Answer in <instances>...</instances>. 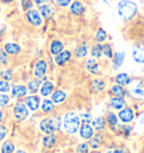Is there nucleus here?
<instances>
[{
	"instance_id": "obj_22",
	"label": "nucleus",
	"mask_w": 144,
	"mask_h": 153,
	"mask_svg": "<svg viewBox=\"0 0 144 153\" xmlns=\"http://www.w3.org/2000/svg\"><path fill=\"white\" fill-rule=\"evenodd\" d=\"M87 69L91 72V73H94V74H97V73L99 72V67H98V64H97L96 61L92 60V59H90V60L87 61Z\"/></svg>"
},
{
	"instance_id": "obj_29",
	"label": "nucleus",
	"mask_w": 144,
	"mask_h": 153,
	"mask_svg": "<svg viewBox=\"0 0 144 153\" xmlns=\"http://www.w3.org/2000/svg\"><path fill=\"white\" fill-rule=\"evenodd\" d=\"M104 88H105L104 81H101V80H95V81H92L91 89L94 91H101L104 90Z\"/></svg>"
},
{
	"instance_id": "obj_39",
	"label": "nucleus",
	"mask_w": 144,
	"mask_h": 153,
	"mask_svg": "<svg viewBox=\"0 0 144 153\" xmlns=\"http://www.w3.org/2000/svg\"><path fill=\"white\" fill-rule=\"evenodd\" d=\"M107 120H108V123L113 126H115L117 124V117H116V115H114L113 113H109V114L107 115Z\"/></svg>"
},
{
	"instance_id": "obj_45",
	"label": "nucleus",
	"mask_w": 144,
	"mask_h": 153,
	"mask_svg": "<svg viewBox=\"0 0 144 153\" xmlns=\"http://www.w3.org/2000/svg\"><path fill=\"white\" fill-rule=\"evenodd\" d=\"M71 1L72 0H55V2L61 7H67L68 5H70Z\"/></svg>"
},
{
	"instance_id": "obj_15",
	"label": "nucleus",
	"mask_w": 144,
	"mask_h": 153,
	"mask_svg": "<svg viewBox=\"0 0 144 153\" xmlns=\"http://www.w3.org/2000/svg\"><path fill=\"white\" fill-rule=\"evenodd\" d=\"M133 111H132V109H130V108H125V109H123L122 111L120 113V118L123 122H125V123H128V122H131V120H133Z\"/></svg>"
},
{
	"instance_id": "obj_28",
	"label": "nucleus",
	"mask_w": 144,
	"mask_h": 153,
	"mask_svg": "<svg viewBox=\"0 0 144 153\" xmlns=\"http://www.w3.org/2000/svg\"><path fill=\"white\" fill-rule=\"evenodd\" d=\"M0 78L5 81H10L13 79V71L7 69V70H1L0 71Z\"/></svg>"
},
{
	"instance_id": "obj_4",
	"label": "nucleus",
	"mask_w": 144,
	"mask_h": 153,
	"mask_svg": "<svg viewBox=\"0 0 144 153\" xmlns=\"http://www.w3.org/2000/svg\"><path fill=\"white\" fill-rule=\"evenodd\" d=\"M13 115H14L15 120L18 122H23L28 117V109L27 106L25 105L24 102H16L13 108Z\"/></svg>"
},
{
	"instance_id": "obj_47",
	"label": "nucleus",
	"mask_w": 144,
	"mask_h": 153,
	"mask_svg": "<svg viewBox=\"0 0 144 153\" xmlns=\"http://www.w3.org/2000/svg\"><path fill=\"white\" fill-rule=\"evenodd\" d=\"M13 1H15V0H0V2H2V4H5V5H9Z\"/></svg>"
},
{
	"instance_id": "obj_6",
	"label": "nucleus",
	"mask_w": 144,
	"mask_h": 153,
	"mask_svg": "<svg viewBox=\"0 0 144 153\" xmlns=\"http://www.w3.org/2000/svg\"><path fill=\"white\" fill-rule=\"evenodd\" d=\"M48 70V64L44 60H39L36 62L35 67H34V76H36L37 79H42Z\"/></svg>"
},
{
	"instance_id": "obj_19",
	"label": "nucleus",
	"mask_w": 144,
	"mask_h": 153,
	"mask_svg": "<svg viewBox=\"0 0 144 153\" xmlns=\"http://www.w3.org/2000/svg\"><path fill=\"white\" fill-rule=\"evenodd\" d=\"M50 50H51V53H52V54H54V55H58L59 53L62 52L63 44L61 43L60 41H53L52 43H51Z\"/></svg>"
},
{
	"instance_id": "obj_11",
	"label": "nucleus",
	"mask_w": 144,
	"mask_h": 153,
	"mask_svg": "<svg viewBox=\"0 0 144 153\" xmlns=\"http://www.w3.org/2000/svg\"><path fill=\"white\" fill-rule=\"evenodd\" d=\"M39 13L41 14V16H43L44 18H50V17H52L53 15V7L51 5H48V4H45V5H41L39 8Z\"/></svg>"
},
{
	"instance_id": "obj_34",
	"label": "nucleus",
	"mask_w": 144,
	"mask_h": 153,
	"mask_svg": "<svg viewBox=\"0 0 144 153\" xmlns=\"http://www.w3.org/2000/svg\"><path fill=\"white\" fill-rule=\"evenodd\" d=\"M100 141H101V136H100V135H97V136H95L94 139L90 140L89 145H90L92 149L99 148V145H100Z\"/></svg>"
},
{
	"instance_id": "obj_20",
	"label": "nucleus",
	"mask_w": 144,
	"mask_h": 153,
	"mask_svg": "<svg viewBox=\"0 0 144 153\" xmlns=\"http://www.w3.org/2000/svg\"><path fill=\"white\" fill-rule=\"evenodd\" d=\"M65 97L67 96L62 90H56L52 94V101L55 104H60V102L65 100Z\"/></svg>"
},
{
	"instance_id": "obj_14",
	"label": "nucleus",
	"mask_w": 144,
	"mask_h": 153,
	"mask_svg": "<svg viewBox=\"0 0 144 153\" xmlns=\"http://www.w3.org/2000/svg\"><path fill=\"white\" fill-rule=\"evenodd\" d=\"M53 89H54V86H53L52 82L50 81H45L41 87V95L46 97V96H50L52 94Z\"/></svg>"
},
{
	"instance_id": "obj_42",
	"label": "nucleus",
	"mask_w": 144,
	"mask_h": 153,
	"mask_svg": "<svg viewBox=\"0 0 144 153\" xmlns=\"http://www.w3.org/2000/svg\"><path fill=\"white\" fill-rule=\"evenodd\" d=\"M7 136V127L5 125H0V142H2Z\"/></svg>"
},
{
	"instance_id": "obj_31",
	"label": "nucleus",
	"mask_w": 144,
	"mask_h": 153,
	"mask_svg": "<svg viewBox=\"0 0 144 153\" xmlns=\"http://www.w3.org/2000/svg\"><path fill=\"white\" fill-rule=\"evenodd\" d=\"M111 91H113V94H114L116 97H118V98H122V97H124L125 96L124 89H123L120 86H114L113 88H111Z\"/></svg>"
},
{
	"instance_id": "obj_43",
	"label": "nucleus",
	"mask_w": 144,
	"mask_h": 153,
	"mask_svg": "<svg viewBox=\"0 0 144 153\" xmlns=\"http://www.w3.org/2000/svg\"><path fill=\"white\" fill-rule=\"evenodd\" d=\"M78 153H88L89 149H88V145L87 144H80L77 149Z\"/></svg>"
},
{
	"instance_id": "obj_26",
	"label": "nucleus",
	"mask_w": 144,
	"mask_h": 153,
	"mask_svg": "<svg viewBox=\"0 0 144 153\" xmlns=\"http://www.w3.org/2000/svg\"><path fill=\"white\" fill-rule=\"evenodd\" d=\"M41 108H42L43 111L48 113V111H51V110L54 108V102H53L52 100H50V99H45V100H43V102H42Z\"/></svg>"
},
{
	"instance_id": "obj_36",
	"label": "nucleus",
	"mask_w": 144,
	"mask_h": 153,
	"mask_svg": "<svg viewBox=\"0 0 144 153\" xmlns=\"http://www.w3.org/2000/svg\"><path fill=\"white\" fill-rule=\"evenodd\" d=\"M101 53H102V51H101V45L100 44H96V45L92 48L91 54L94 55V56L99 57L101 55Z\"/></svg>"
},
{
	"instance_id": "obj_41",
	"label": "nucleus",
	"mask_w": 144,
	"mask_h": 153,
	"mask_svg": "<svg viewBox=\"0 0 144 153\" xmlns=\"http://www.w3.org/2000/svg\"><path fill=\"white\" fill-rule=\"evenodd\" d=\"M22 7H23V10L32 9V7H33V2H32L30 0H23V1H22Z\"/></svg>"
},
{
	"instance_id": "obj_8",
	"label": "nucleus",
	"mask_w": 144,
	"mask_h": 153,
	"mask_svg": "<svg viewBox=\"0 0 144 153\" xmlns=\"http://www.w3.org/2000/svg\"><path fill=\"white\" fill-rule=\"evenodd\" d=\"M25 104H26V106L28 107L30 110H36L37 108L39 107V97H37V96H29V97H27L26 98V100H25Z\"/></svg>"
},
{
	"instance_id": "obj_16",
	"label": "nucleus",
	"mask_w": 144,
	"mask_h": 153,
	"mask_svg": "<svg viewBox=\"0 0 144 153\" xmlns=\"http://www.w3.org/2000/svg\"><path fill=\"white\" fill-rule=\"evenodd\" d=\"M94 134V131H92L91 126L88 124H83L80 128V135H81L83 139H90Z\"/></svg>"
},
{
	"instance_id": "obj_10",
	"label": "nucleus",
	"mask_w": 144,
	"mask_h": 153,
	"mask_svg": "<svg viewBox=\"0 0 144 153\" xmlns=\"http://www.w3.org/2000/svg\"><path fill=\"white\" fill-rule=\"evenodd\" d=\"M20 46L16 43H6L4 46V51L10 55H17L20 52Z\"/></svg>"
},
{
	"instance_id": "obj_17",
	"label": "nucleus",
	"mask_w": 144,
	"mask_h": 153,
	"mask_svg": "<svg viewBox=\"0 0 144 153\" xmlns=\"http://www.w3.org/2000/svg\"><path fill=\"white\" fill-rule=\"evenodd\" d=\"M39 87H41V79H35V80H30L26 88H27V91H29L30 94H35L39 91Z\"/></svg>"
},
{
	"instance_id": "obj_24",
	"label": "nucleus",
	"mask_w": 144,
	"mask_h": 153,
	"mask_svg": "<svg viewBox=\"0 0 144 153\" xmlns=\"http://www.w3.org/2000/svg\"><path fill=\"white\" fill-rule=\"evenodd\" d=\"M116 81H117V83L124 86V85H128L131 80H130V76H127L126 73H120V74H118V76H116Z\"/></svg>"
},
{
	"instance_id": "obj_7",
	"label": "nucleus",
	"mask_w": 144,
	"mask_h": 153,
	"mask_svg": "<svg viewBox=\"0 0 144 153\" xmlns=\"http://www.w3.org/2000/svg\"><path fill=\"white\" fill-rule=\"evenodd\" d=\"M27 95V88L23 85H16L11 88V97L13 98H22Z\"/></svg>"
},
{
	"instance_id": "obj_44",
	"label": "nucleus",
	"mask_w": 144,
	"mask_h": 153,
	"mask_svg": "<svg viewBox=\"0 0 144 153\" xmlns=\"http://www.w3.org/2000/svg\"><path fill=\"white\" fill-rule=\"evenodd\" d=\"M81 120L85 123V124H88V123H90V120H91V115L89 114H82L81 115Z\"/></svg>"
},
{
	"instance_id": "obj_37",
	"label": "nucleus",
	"mask_w": 144,
	"mask_h": 153,
	"mask_svg": "<svg viewBox=\"0 0 144 153\" xmlns=\"http://www.w3.org/2000/svg\"><path fill=\"white\" fill-rule=\"evenodd\" d=\"M101 51H102V53L105 54L107 57H111L113 56V51H111V48L109 46V45H104V46H101Z\"/></svg>"
},
{
	"instance_id": "obj_1",
	"label": "nucleus",
	"mask_w": 144,
	"mask_h": 153,
	"mask_svg": "<svg viewBox=\"0 0 144 153\" xmlns=\"http://www.w3.org/2000/svg\"><path fill=\"white\" fill-rule=\"evenodd\" d=\"M117 9L122 18L124 20H130L137 13V6L135 5V2L130 1V0H122L118 2Z\"/></svg>"
},
{
	"instance_id": "obj_18",
	"label": "nucleus",
	"mask_w": 144,
	"mask_h": 153,
	"mask_svg": "<svg viewBox=\"0 0 144 153\" xmlns=\"http://www.w3.org/2000/svg\"><path fill=\"white\" fill-rule=\"evenodd\" d=\"M15 151V144L11 141H5L1 144L0 153H14Z\"/></svg>"
},
{
	"instance_id": "obj_25",
	"label": "nucleus",
	"mask_w": 144,
	"mask_h": 153,
	"mask_svg": "<svg viewBox=\"0 0 144 153\" xmlns=\"http://www.w3.org/2000/svg\"><path fill=\"white\" fill-rule=\"evenodd\" d=\"M111 107H114L116 109H120V108H123L125 106V101L123 100L122 98L116 97V98H113L111 100Z\"/></svg>"
},
{
	"instance_id": "obj_46",
	"label": "nucleus",
	"mask_w": 144,
	"mask_h": 153,
	"mask_svg": "<svg viewBox=\"0 0 144 153\" xmlns=\"http://www.w3.org/2000/svg\"><path fill=\"white\" fill-rule=\"evenodd\" d=\"M33 1L36 4V5H42V4H44V2H46L48 0H33Z\"/></svg>"
},
{
	"instance_id": "obj_9",
	"label": "nucleus",
	"mask_w": 144,
	"mask_h": 153,
	"mask_svg": "<svg viewBox=\"0 0 144 153\" xmlns=\"http://www.w3.org/2000/svg\"><path fill=\"white\" fill-rule=\"evenodd\" d=\"M133 59L136 62L144 63V45H137L133 48Z\"/></svg>"
},
{
	"instance_id": "obj_48",
	"label": "nucleus",
	"mask_w": 144,
	"mask_h": 153,
	"mask_svg": "<svg viewBox=\"0 0 144 153\" xmlns=\"http://www.w3.org/2000/svg\"><path fill=\"white\" fill-rule=\"evenodd\" d=\"M2 120H4V113L0 109V123H2Z\"/></svg>"
},
{
	"instance_id": "obj_51",
	"label": "nucleus",
	"mask_w": 144,
	"mask_h": 153,
	"mask_svg": "<svg viewBox=\"0 0 144 153\" xmlns=\"http://www.w3.org/2000/svg\"><path fill=\"white\" fill-rule=\"evenodd\" d=\"M94 153H98V152H94Z\"/></svg>"
},
{
	"instance_id": "obj_32",
	"label": "nucleus",
	"mask_w": 144,
	"mask_h": 153,
	"mask_svg": "<svg viewBox=\"0 0 144 153\" xmlns=\"http://www.w3.org/2000/svg\"><path fill=\"white\" fill-rule=\"evenodd\" d=\"M9 102H10L9 96L0 92V107H6V106L9 105Z\"/></svg>"
},
{
	"instance_id": "obj_21",
	"label": "nucleus",
	"mask_w": 144,
	"mask_h": 153,
	"mask_svg": "<svg viewBox=\"0 0 144 153\" xmlns=\"http://www.w3.org/2000/svg\"><path fill=\"white\" fill-rule=\"evenodd\" d=\"M71 13H73L74 15H81L85 10V7L80 1H74L71 5Z\"/></svg>"
},
{
	"instance_id": "obj_33",
	"label": "nucleus",
	"mask_w": 144,
	"mask_h": 153,
	"mask_svg": "<svg viewBox=\"0 0 144 153\" xmlns=\"http://www.w3.org/2000/svg\"><path fill=\"white\" fill-rule=\"evenodd\" d=\"M87 46L86 45H80L79 48H76V55L78 57H83L87 55Z\"/></svg>"
},
{
	"instance_id": "obj_30",
	"label": "nucleus",
	"mask_w": 144,
	"mask_h": 153,
	"mask_svg": "<svg viewBox=\"0 0 144 153\" xmlns=\"http://www.w3.org/2000/svg\"><path fill=\"white\" fill-rule=\"evenodd\" d=\"M11 87H10L9 81H5V80H0V92L1 94H7L9 92Z\"/></svg>"
},
{
	"instance_id": "obj_5",
	"label": "nucleus",
	"mask_w": 144,
	"mask_h": 153,
	"mask_svg": "<svg viewBox=\"0 0 144 153\" xmlns=\"http://www.w3.org/2000/svg\"><path fill=\"white\" fill-rule=\"evenodd\" d=\"M26 18H27L29 24L35 26V27H39L43 23V19H42V16L39 13V10L29 9L26 14Z\"/></svg>"
},
{
	"instance_id": "obj_38",
	"label": "nucleus",
	"mask_w": 144,
	"mask_h": 153,
	"mask_svg": "<svg viewBox=\"0 0 144 153\" xmlns=\"http://www.w3.org/2000/svg\"><path fill=\"white\" fill-rule=\"evenodd\" d=\"M96 39L98 42H102V41H105L106 39V33L104 29H99L96 34Z\"/></svg>"
},
{
	"instance_id": "obj_35",
	"label": "nucleus",
	"mask_w": 144,
	"mask_h": 153,
	"mask_svg": "<svg viewBox=\"0 0 144 153\" xmlns=\"http://www.w3.org/2000/svg\"><path fill=\"white\" fill-rule=\"evenodd\" d=\"M94 126H95V128H97V129H102L105 127V120H104L102 117L96 118V120H94Z\"/></svg>"
},
{
	"instance_id": "obj_23",
	"label": "nucleus",
	"mask_w": 144,
	"mask_h": 153,
	"mask_svg": "<svg viewBox=\"0 0 144 153\" xmlns=\"http://www.w3.org/2000/svg\"><path fill=\"white\" fill-rule=\"evenodd\" d=\"M55 136L53 135V134H48L43 139V144L44 146H46V148H52L54 146V144H55Z\"/></svg>"
},
{
	"instance_id": "obj_50",
	"label": "nucleus",
	"mask_w": 144,
	"mask_h": 153,
	"mask_svg": "<svg viewBox=\"0 0 144 153\" xmlns=\"http://www.w3.org/2000/svg\"><path fill=\"white\" fill-rule=\"evenodd\" d=\"M15 153H27V152H25L24 150H17V151H16Z\"/></svg>"
},
{
	"instance_id": "obj_49",
	"label": "nucleus",
	"mask_w": 144,
	"mask_h": 153,
	"mask_svg": "<svg viewBox=\"0 0 144 153\" xmlns=\"http://www.w3.org/2000/svg\"><path fill=\"white\" fill-rule=\"evenodd\" d=\"M140 153H144V141H143V144H142V148L140 150Z\"/></svg>"
},
{
	"instance_id": "obj_27",
	"label": "nucleus",
	"mask_w": 144,
	"mask_h": 153,
	"mask_svg": "<svg viewBox=\"0 0 144 153\" xmlns=\"http://www.w3.org/2000/svg\"><path fill=\"white\" fill-rule=\"evenodd\" d=\"M124 57H125V54L123 52H120L116 54L115 57H114V68L115 69L122 65V63L124 61Z\"/></svg>"
},
{
	"instance_id": "obj_2",
	"label": "nucleus",
	"mask_w": 144,
	"mask_h": 153,
	"mask_svg": "<svg viewBox=\"0 0 144 153\" xmlns=\"http://www.w3.org/2000/svg\"><path fill=\"white\" fill-rule=\"evenodd\" d=\"M61 127V120L59 117L45 118L39 123V128L46 134H53Z\"/></svg>"
},
{
	"instance_id": "obj_40",
	"label": "nucleus",
	"mask_w": 144,
	"mask_h": 153,
	"mask_svg": "<svg viewBox=\"0 0 144 153\" xmlns=\"http://www.w3.org/2000/svg\"><path fill=\"white\" fill-rule=\"evenodd\" d=\"M8 63V55L5 51H0V64L5 65Z\"/></svg>"
},
{
	"instance_id": "obj_13",
	"label": "nucleus",
	"mask_w": 144,
	"mask_h": 153,
	"mask_svg": "<svg viewBox=\"0 0 144 153\" xmlns=\"http://www.w3.org/2000/svg\"><path fill=\"white\" fill-rule=\"evenodd\" d=\"M70 57H71V53L69 51H63V52L59 53L58 55L55 56V62L58 63L59 65H62L67 61L70 60Z\"/></svg>"
},
{
	"instance_id": "obj_12",
	"label": "nucleus",
	"mask_w": 144,
	"mask_h": 153,
	"mask_svg": "<svg viewBox=\"0 0 144 153\" xmlns=\"http://www.w3.org/2000/svg\"><path fill=\"white\" fill-rule=\"evenodd\" d=\"M132 96L134 97V98H137V99H143L144 98V85H136L132 88Z\"/></svg>"
},
{
	"instance_id": "obj_3",
	"label": "nucleus",
	"mask_w": 144,
	"mask_h": 153,
	"mask_svg": "<svg viewBox=\"0 0 144 153\" xmlns=\"http://www.w3.org/2000/svg\"><path fill=\"white\" fill-rule=\"evenodd\" d=\"M79 117L73 113H68L64 116V120H63V125H64V128L67 129L69 133H76L79 128Z\"/></svg>"
}]
</instances>
